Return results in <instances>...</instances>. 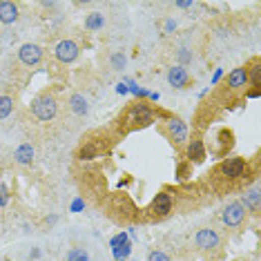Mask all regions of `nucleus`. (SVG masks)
<instances>
[{
    "label": "nucleus",
    "mask_w": 261,
    "mask_h": 261,
    "mask_svg": "<svg viewBox=\"0 0 261 261\" xmlns=\"http://www.w3.org/2000/svg\"><path fill=\"white\" fill-rule=\"evenodd\" d=\"M32 114L38 121H54L58 114V100L51 96V94H38L36 98L32 100Z\"/></svg>",
    "instance_id": "obj_1"
},
{
    "label": "nucleus",
    "mask_w": 261,
    "mask_h": 261,
    "mask_svg": "<svg viewBox=\"0 0 261 261\" xmlns=\"http://www.w3.org/2000/svg\"><path fill=\"white\" fill-rule=\"evenodd\" d=\"M248 170V163L243 161L241 156H230V159H223L221 163L217 165L215 170V176L223 181H239L243 174H246Z\"/></svg>",
    "instance_id": "obj_2"
},
{
    "label": "nucleus",
    "mask_w": 261,
    "mask_h": 261,
    "mask_svg": "<svg viewBox=\"0 0 261 261\" xmlns=\"http://www.w3.org/2000/svg\"><path fill=\"white\" fill-rule=\"evenodd\" d=\"M154 118V112L147 103H134L129 105V110L125 112V116H123V123H125L127 127H143V125H150Z\"/></svg>",
    "instance_id": "obj_3"
},
{
    "label": "nucleus",
    "mask_w": 261,
    "mask_h": 261,
    "mask_svg": "<svg viewBox=\"0 0 261 261\" xmlns=\"http://www.w3.org/2000/svg\"><path fill=\"white\" fill-rule=\"evenodd\" d=\"M172 207H174V199H172V194L159 192L156 197L152 199V203H150V207H147V212H150L152 219H165V217H170Z\"/></svg>",
    "instance_id": "obj_4"
},
{
    "label": "nucleus",
    "mask_w": 261,
    "mask_h": 261,
    "mask_svg": "<svg viewBox=\"0 0 261 261\" xmlns=\"http://www.w3.org/2000/svg\"><path fill=\"white\" fill-rule=\"evenodd\" d=\"M163 132H165V136H168L174 145L188 143V125L181 121V118H170V121L165 123Z\"/></svg>",
    "instance_id": "obj_5"
},
{
    "label": "nucleus",
    "mask_w": 261,
    "mask_h": 261,
    "mask_svg": "<svg viewBox=\"0 0 261 261\" xmlns=\"http://www.w3.org/2000/svg\"><path fill=\"white\" fill-rule=\"evenodd\" d=\"M81 54V49H79V45L74 43V40H69V38H65L61 40L56 47H54V56H56V61L58 63H74L76 58H79Z\"/></svg>",
    "instance_id": "obj_6"
},
{
    "label": "nucleus",
    "mask_w": 261,
    "mask_h": 261,
    "mask_svg": "<svg viewBox=\"0 0 261 261\" xmlns=\"http://www.w3.org/2000/svg\"><path fill=\"white\" fill-rule=\"evenodd\" d=\"M194 243H197L199 250H215V248H219V243H221V237H219L217 230L212 228H201L197 234H194Z\"/></svg>",
    "instance_id": "obj_7"
},
{
    "label": "nucleus",
    "mask_w": 261,
    "mask_h": 261,
    "mask_svg": "<svg viewBox=\"0 0 261 261\" xmlns=\"http://www.w3.org/2000/svg\"><path fill=\"white\" fill-rule=\"evenodd\" d=\"M221 219L228 228H237V225H241L243 219H246V207H243L239 201H232V203H228L223 207Z\"/></svg>",
    "instance_id": "obj_8"
},
{
    "label": "nucleus",
    "mask_w": 261,
    "mask_h": 261,
    "mask_svg": "<svg viewBox=\"0 0 261 261\" xmlns=\"http://www.w3.org/2000/svg\"><path fill=\"white\" fill-rule=\"evenodd\" d=\"M18 58H20L22 65H27V67H34V65H38L40 61H43V47H40V45H34V43L20 45Z\"/></svg>",
    "instance_id": "obj_9"
},
{
    "label": "nucleus",
    "mask_w": 261,
    "mask_h": 261,
    "mask_svg": "<svg viewBox=\"0 0 261 261\" xmlns=\"http://www.w3.org/2000/svg\"><path fill=\"white\" fill-rule=\"evenodd\" d=\"M186 159H188V163H201L205 159V145H203V139H201L199 134H194L192 139L188 141Z\"/></svg>",
    "instance_id": "obj_10"
},
{
    "label": "nucleus",
    "mask_w": 261,
    "mask_h": 261,
    "mask_svg": "<svg viewBox=\"0 0 261 261\" xmlns=\"http://www.w3.org/2000/svg\"><path fill=\"white\" fill-rule=\"evenodd\" d=\"M225 87L230 92H239V90H246L248 87V74H246V67H237L228 74V81H225Z\"/></svg>",
    "instance_id": "obj_11"
},
{
    "label": "nucleus",
    "mask_w": 261,
    "mask_h": 261,
    "mask_svg": "<svg viewBox=\"0 0 261 261\" xmlns=\"http://www.w3.org/2000/svg\"><path fill=\"white\" fill-rule=\"evenodd\" d=\"M239 203L246 207V212H250V215L257 217V215H259V210H261V194H259V190H257V188L246 190Z\"/></svg>",
    "instance_id": "obj_12"
},
{
    "label": "nucleus",
    "mask_w": 261,
    "mask_h": 261,
    "mask_svg": "<svg viewBox=\"0 0 261 261\" xmlns=\"http://www.w3.org/2000/svg\"><path fill=\"white\" fill-rule=\"evenodd\" d=\"M18 20V5L11 0H0V22L3 25H14Z\"/></svg>",
    "instance_id": "obj_13"
},
{
    "label": "nucleus",
    "mask_w": 261,
    "mask_h": 261,
    "mask_svg": "<svg viewBox=\"0 0 261 261\" xmlns=\"http://www.w3.org/2000/svg\"><path fill=\"white\" fill-rule=\"evenodd\" d=\"M168 83L172 87H176V90H183V87L190 85V76L186 72V67H181V65H176V67H172L168 72Z\"/></svg>",
    "instance_id": "obj_14"
},
{
    "label": "nucleus",
    "mask_w": 261,
    "mask_h": 261,
    "mask_svg": "<svg viewBox=\"0 0 261 261\" xmlns=\"http://www.w3.org/2000/svg\"><path fill=\"white\" fill-rule=\"evenodd\" d=\"M246 74H248V85H252L254 90L261 87V65H259V58H252V65L246 67Z\"/></svg>",
    "instance_id": "obj_15"
},
{
    "label": "nucleus",
    "mask_w": 261,
    "mask_h": 261,
    "mask_svg": "<svg viewBox=\"0 0 261 261\" xmlns=\"http://www.w3.org/2000/svg\"><path fill=\"white\" fill-rule=\"evenodd\" d=\"M69 110L74 112L76 116H85L87 114V98L85 96H81V94H72L69 96Z\"/></svg>",
    "instance_id": "obj_16"
},
{
    "label": "nucleus",
    "mask_w": 261,
    "mask_h": 261,
    "mask_svg": "<svg viewBox=\"0 0 261 261\" xmlns=\"http://www.w3.org/2000/svg\"><path fill=\"white\" fill-rule=\"evenodd\" d=\"M16 161L18 163H22V165H27V163H32L34 161V147L29 145V143H25V145H20L18 150H16Z\"/></svg>",
    "instance_id": "obj_17"
},
{
    "label": "nucleus",
    "mask_w": 261,
    "mask_h": 261,
    "mask_svg": "<svg viewBox=\"0 0 261 261\" xmlns=\"http://www.w3.org/2000/svg\"><path fill=\"white\" fill-rule=\"evenodd\" d=\"M103 25H105V18H103V14H98V11H94V14H90L85 18V27L92 29V32H96V29H103Z\"/></svg>",
    "instance_id": "obj_18"
},
{
    "label": "nucleus",
    "mask_w": 261,
    "mask_h": 261,
    "mask_svg": "<svg viewBox=\"0 0 261 261\" xmlns=\"http://www.w3.org/2000/svg\"><path fill=\"white\" fill-rule=\"evenodd\" d=\"M232 132H230V129H221V132H219V154H225V150H230V147H232Z\"/></svg>",
    "instance_id": "obj_19"
},
{
    "label": "nucleus",
    "mask_w": 261,
    "mask_h": 261,
    "mask_svg": "<svg viewBox=\"0 0 261 261\" xmlns=\"http://www.w3.org/2000/svg\"><path fill=\"white\" fill-rule=\"evenodd\" d=\"M14 112V98L11 96H0V121L7 118Z\"/></svg>",
    "instance_id": "obj_20"
},
{
    "label": "nucleus",
    "mask_w": 261,
    "mask_h": 261,
    "mask_svg": "<svg viewBox=\"0 0 261 261\" xmlns=\"http://www.w3.org/2000/svg\"><path fill=\"white\" fill-rule=\"evenodd\" d=\"M65 261H90V254H87V250H83V248H72L67 252V257H65Z\"/></svg>",
    "instance_id": "obj_21"
},
{
    "label": "nucleus",
    "mask_w": 261,
    "mask_h": 261,
    "mask_svg": "<svg viewBox=\"0 0 261 261\" xmlns=\"http://www.w3.org/2000/svg\"><path fill=\"white\" fill-rule=\"evenodd\" d=\"M147 261H172V259L161 250H152L150 254H147Z\"/></svg>",
    "instance_id": "obj_22"
},
{
    "label": "nucleus",
    "mask_w": 261,
    "mask_h": 261,
    "mask_svg": "<svg viewBox=\"0 0 261 261\" xmlns=\"http://www.w3.org/2000/svg\"><path fill=\"white\" fill-rule=\"evenodd\" d=\"M125 56H123V54H114V56H112V67H114V69H123V67H125Z\"/></svg>",
    "instance_id": "obj_23"
},
{
    "label": "nucleus",
    "mask_w": 261,
    "mask_h": 261,
    "mask_svg": "<svg viewBox=\"0 0 261 261\" xmlns=\"http://www.w3.org/2000/svg\"><path fill=\"white\" fill-rule=\"evenodd\" d=\"M7 203H9V192H7V188L5 186H0V207L7 205Z\"/></svg>",
    "instance_id": "obj_24"
},
{
    "label": "nucleus",
    "mask_w": 261,
    "mask_h": 261,
    "mask_svg": "<svg viewBox=\"0 0 261 261\" xmlns=\"http://www.w3.org/2000/svg\"><path fill=\"white\" fill-rule=\"evenodd\" d=\"M192 168V163L188 165H179V179H188V170Z\"/></svg>",
    "instance_id": "obj_25"
},
{
    "label": "nucleus",
    "mask_w": 261,
    "mask_h": 261,
    "mask_svg": "<svg viewBox=\"0 0 261 261\" xmlns=\"http://www.w3.org/2000/svg\"><path fill=\"white\" fill-rule=\"evenodd\" d=\"M174 27H176V22H174V20H165V34H170Z\"/></svg>",
    "instance_id": "obj_26"
},
{
    "label": "nucleus",
    "mask_w": 261,
    "mask_h": 261,
    "mask_svg": "<svg viewBox=\"0 0 261 261\" xmlns=\"http://www.w3.org/2000/svg\"><path fill=\"white\" fill-rule=\"evenodd\" d=\"M259 94H261V90H254V87H252V90H250V92H248V96L257 98V96H259Z\"/></svg>",
    "instance_id": "obj_27"
},
{
    "label": "nucleus",
    "mask_w": 261,
    "mask_h": 261,
    "mask_svg": "<svg viewBox=\"0 0 261 261\" xmlns=\"http://www.w3.org/2000/svg\"><path fill=\"white\" fill-rule=\"evenodd\" d=\"M176 7H181V9H188V7H192V3H176Z\"/></svg>",
    "instance_id": "obj_28"
}]
</instances>
